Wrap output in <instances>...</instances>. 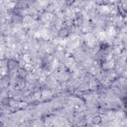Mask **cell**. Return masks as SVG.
<instances>
[{
	"label": "cell",
	"instance_id": "cell-1",
	"mask_svg": "<svg viewBox=\"0 0 127 127\" xmlns=\"http://www.w3.org/2000/svg\"><path fill=\"white\" fill-rule=\"evenodd\" d=\"M18 65L17 61L14 59H9L7 62V67L9 71L12 70Z\"/></svg>",
	"mask_w": 127,
	"mask_h": 127
},
{
	"label": "cell",
	"instance_id": "cell-2",
	"mask_svg": "<svg viewBox=\"0 0 127 127\" xmlns=\"http://www.w3.org/2000/svg\"><path fill=\"white\" fill-rule=\"evenodd\" d=\"M23 20V17L19 14H13L11 17V21L12 22L19 23L22 22Z\"/></svg>",
	"mask_w": 127,
	"mask_h": 127
},
{
	"label": "cell",
	"instance_id": "cell-3",
	"mask_svg": "<svg viewBox=\"0 0 127 127\" xmlns=\"http://www.w3.org/2000/svg\"><path fill=\"white\" fill-rule=\"evenodd\" d=\"M18 72V76L22 79L24 78L27 74V72L26 70L23 68H20L17 71Z\"/></svg>",
	"mask_w": 127,
	"mask_h": 127
},
{
	"label": "cell",
	"instance_id": "cell-4",
	"mask_svg": "<svg viewBox=\"0 0 127 127\" xmlns=\"http://www.w3.org/2000/svg\"><path fill=\"white\" fill-rule=\"evenodd\" d=\"M68 33L69 32L67 29L63 28V29H61L60 30H59L58 32V35L60 37L64 38L67 36V35H68Z\"/></svg>",
	"mask_w": 127,
	"mask_h": 127
},
{
	"label": "cell",
	"instance_id": "cell-5",
	"mask_svg": "<svg viewBox=\"0 0 127 127\" xmlns=\"http://www.w3.org/2000/svg\"><path fill=\"white\" fill-rule=\"evenodd\" d=\"M92 122L94 124H99L102 122V118L100 116H96L92 118Z\"/></svg>",
	"mask_w": 127,
	"mask_h": 127
},
{
	"label": "cell",
	"instance_id": "cell-6",
	"mask_svg": "<svg viewBox=\"0 0 127 127\" xmlns=\"http://www.w3.org/2000/svg\"><path fill=\"white\" fill-rule=\"evenodd\" d=\"M9 100L8 97H4L2 99L1 103L3 105H7L9 103Z\"/></svg>",
	"mask_w": 127,
	"mask_h": 127
}]
</instances>
